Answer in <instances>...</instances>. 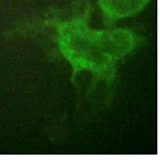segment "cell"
Listing matches in <instances>:
<instances>
[{"instance_id": "cell-1", "label": "cell", "mask_w": 160, "mask_h": 160, "mask_svg": "<svg viewBox=\"0 0 160 160\" xmlns=\"http://www.w3.org/2000/svg\"><path fill=\"white\" fill-rule=\"evenodd\" d=\"M90 11L66 20H54L58 47L73 70V76L89 72L97 81H112L120 61L138 45L133 32L127 29L96 30L88 25Z\"/></svg>"}, {"instance_id": "cell-2", "label": "cell", "mask_w": 160, "mask_h": 160, "mask_svg": "<svg viewBox=\"0 0 160 160\" xmlns=\"http://www.w3.org/2000/svg\"><path fill=\"white\" fill-rule=\"evenodd\" d=\"M149 0H98L106 25L135 15L142 10Z\"/></svg>"}]
</instances>
